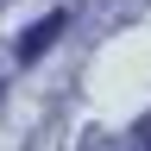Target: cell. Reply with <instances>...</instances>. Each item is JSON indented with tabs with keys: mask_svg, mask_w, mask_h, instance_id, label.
I'll list each match as a JSON object with an SVG mask.
<instances>
[{
	"mask_svg": "<svg viewBox=\"0 0 151 151\" xmlns=\"http://www.w3.org/2000/svg\"><path fill=\"white\" fill-rule=\"evenodd\" d=\"M132 151H151V139H139V145H132Z\"/></svg>",
	"mask_w": 151,
	"mask_h": 151,
	"instance_id": "cell-2",
	"label": "cell"
},
{
	"mask_svg": "<svg viewBox=\"0 0 151 151\" xmlns=\"http://www.w3.org/2000/svg\"><path fill=\"white\" fill-rule=\"evenodd\" d=\"M63 25H69L63 13H50V19H38V32H32V38H19V57H25V63H32V57H44V50L57 44V38H63Z\"/></svg>",
	"mask_w": 151,
	"mask_h": 151,
	"instance_id": "cell-1",
	"label": "cell"
}]
</instances>
